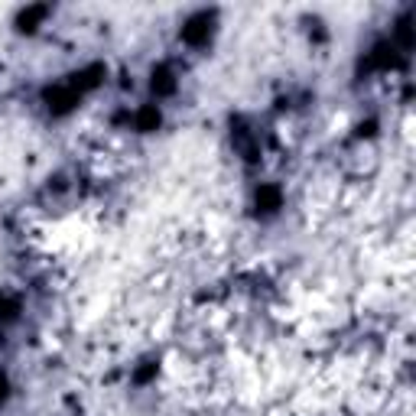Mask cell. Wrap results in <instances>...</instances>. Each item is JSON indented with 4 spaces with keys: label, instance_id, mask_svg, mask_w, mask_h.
<instances>
[{
    "label": "cell",
    "instance_id": "6da1fadb",
    "mask_svg": "<svg viewBox=\"0 0 416 416\" xmlns=\"http://www.w3.org/2000/svg\"><path fill=\"white\" fill-rule=\"evenodd\" d=\"M43 98L55 117L69 114V111H75V105H79V91L72 88V85H53V88H46Z\"/></svg>",
    "mask_w": 416,
    "mask_h": 416
},
{
    "label": "cell",
    "instance_id": "7a4b0ae2",
    "mask_svg": "<svg viewBox=\"0 0 416 416\" xmlns=\"http://www.w3.org/2000/svg\"><path fill=\"white\" fill-rule=\"evenodd\" d=\"M208 36H212V13H195L186 27H182V39L189 46H205Z\"/></svg>",
    "mask_w": 416,
    "mask_h": 416
},
{
    "label": "cell",
    "instance_id": "3957f363",
    "mask_svg": "<svg viewBox=\"0 0 416 416\" xmlns=\"http://www.w3.org/2000/svg\"><path fill=\"white\" fill-rule=\"evenodd\" d=\"M101 79H105V65L101 62H95V65H88V69H81V72H75V75H72V88L79 91H91V88H98V85H101Z\"/></svg>",
    "mask_w": 416,
    "mask_h": 416
},
{
    "label": "cell",
    "instance_id": "277c9868",
    "mask_svg": "<svg viewBox=\"0 0 416 416\" xmlns=\"http://www.w3.org/2000/svg\"><path fill=\"white\" fill-rule=\"evenodd\" d=\"M150 88H153V95L156 98H166V95L176 91V79H173V69H169V65H156V69H153Z\"/></svg>",
    "mask_w": 416,
    "mask_h": 416
},
{
    "label": "cell",
    "instance_id": "5b68a950",
    "mask_svg": "<svg viewBox=\"0 0 416 416\" xmlns=\"http://www.w3.org/2000/svg\"><path fill=\"white\" fill-rule=\"evenodd\" d=\"M368 65H371V69H397L400 65L397 49H394L390 43H377L374 46V53H371V59H368Z\"/></svg>",
    "mask_w": 416,
    "mask_h": 416
},
{
    "label": "cell",
    "instance_id": "8992f818",
    "mask_svg": "<svg viewBox=\"0 0 416 416\" xmlns=\"http://www.w3.org/2000/svg\"><path fill=\"white\" fill-rule=\"evenodd\" d=\"M46 17H49V7H46V4H36V7H27L23 13H20L17 27L23 29V33H33V29L39 27V23H43Z\"/></svg>",
    "mask_w": 416,
    "mask_h": 416
},
{
    "label": "cell",
    "instance_id": "52a82bcc",
    "mask_svg": "<svg viewBox=\"0 0 416 416\" xmlns=\"http://www.w3.org/2000/svg\"><path fill=\"white\" fill-rule=\"evenodd\" d=\"M160 107L156 105H143L140 111H137V117H133V124H137V130L140 133H150V130H156L160 127Z\"/></svg>",
    "mask_w": 416,
    "mask_h": 416
},
{
    "label": "cell",
    "instance_id": "ba28073f",
    "mask_svg": "<svg viewBox=\"0 0 416 416\" xmlns=\"http://www.w3.org/2000/svg\"><path fill=\"white\" fill-rule=\"evenodd\" d=\"M280 205H283L280 186H260L257 189V208H260V212H276Z\"/></svg>",
    "mask_w": 416,
    "mask_h": 416
},
{
    "label": "cell",
    "instance_id": "9c48e42d",
    "mask_svg": "<svg viewBox=\"0 0 416 416\" xmlns=\"http://www.w3.org/2000/svg\"><path fill=\"white\" fill-rule=\"evenodd\" d=\"M20 312V302L17 300H0V322H13Z\"/></svg>",
    "mask_w": 416,
    "mask_h": 416
},
{
    "label": "cell",
    "instance_id": "30bf717a",
    "mask_svg": "<svg viewBox=\"0 0 416 416\" xmlns=\"http://www.w3.org/2000/svg\"><path fill=\"white\" fill-rule=\"evenodd\" d=\"M397 39H400V46H403V49H410V46H413V29H410V20H400Z\"/></svg>",
    "mask_w": 416,
    "mask_h": 416
},
{
    "label": "cell",
    "instance_id": "8fae6325",
    "mask_svg": "<svg viewBox=\"0 0 416 416\" xmlns=\"http://www.w3.org/2000/svg\"><path fill=\"white\" fill-rule=\"evenodd\" d=\"M153 374H156V364H147V368H140V371H137V384H147Z\"/></svg>",
    "mask_w": 416,
    "mask_h": 416
},
{
    "label": "cell",
    "instance_id": "7c38bea8",
    "mask_svg": "<svg viewBox=\"0 0 416 416\" xmlns=\"http://www.w3.org/2000/svg\"><path fill=\"white\" fill-rule=\"evenodd\" d=\"M7 397V377H4V374H0V400Z\"/></svg>",
    "mask_w": 416,
    "mask_h": 416
}]
</instances>
